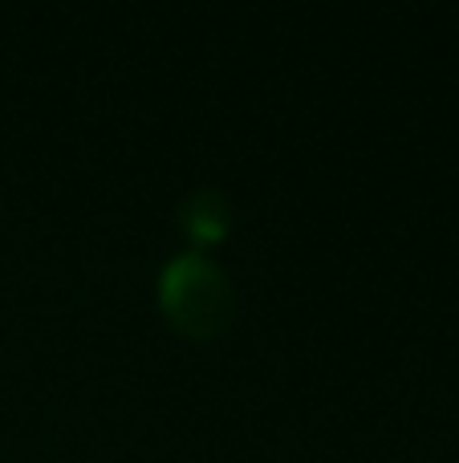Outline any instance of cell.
<instances>
[{
  "label": "cell",
  "mask_w": 459,
  "mask_h": 463,
  "mask_svg": "<svg viewBox=\"0 0 459 463\" xmlns=\"http://www.w3.org/2000/svg\"><path fill=\"white\" fill-rule=\"evenodd\" d=\"M179 220H183L187 236L200 240V244H208V240L224 236L228 220H232V208H228V200L216 192V187H200V192H192L183 200V208H179Z\"/></svg>",
  "instance_id": "cell-2"
},
{
  "label": "cell",
  "mask_w": 459,
  "mask_h": 463,
  "mask_svg": "<svg viewBox=\"0 0 459 463\" xmlns=\"http://www.w3.org/2000/svg\"><path fill=\"white\" fill-rule=\"evenodd\" d=\"M159 305L179 334L211 337L232 321L236 293L228 272L203 252H183L163 264L159 272Z\"/></svg>",
  "instance_id": "cell-1"
}]
</instances>
